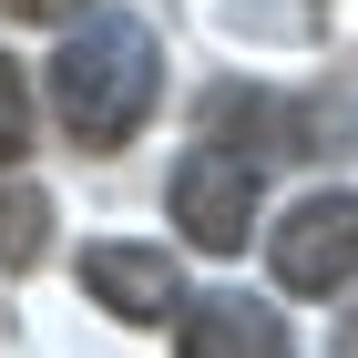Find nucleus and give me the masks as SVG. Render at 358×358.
<instances>
[{"label": "nucleus", "mask_w": 358, "mask_h": 358, "mask_svg": "<svg viewBox=\"0 0 358 358\" xmlns=\"http://www.w3.org/2000/svg\"><path fill=\"white\" fill-rule=\"evenodd\" d=\"M31 154V83H21V62L0 52V164H21Z\"/></svg>", "instance_id": "obj_7"}, {"label": "nucleus", "mask_w": 358, "mask_h": 358, "mask_svg": "<svg viewBox=\"0 0 358 358\" xmlns=\"http://www.w3.org/2000/svg\"><path fill=\"white\" fill-rule=\"evenodd\" d=\"M83 297L113 307L123 328H164V317H185V276H174L164 246H134V236H103V246H83Z\"/></svg>", "instance_id": "obj_4"}, {"label": "nucleus", "mask_w": 358, "mask_h": 358, "mask_svg": "<svg viewBox=\"0 0 358 358\" xmlns=\"http://www.w3.org/2000/svg\"><path fill=\"white\" fill-rule=\"evenodd\" d=\"M41 246H52V194L0 164V266H31Z\"/></svg>", "instance_id": "obj_6"}, {"label": "nucleus", "mask_w": 358, "mask_h": 358, "mask_svg": "<svg viewBox=\"0 0 358 358\" xmlns=\"http://www.w3.org/2000/svg\"><path fill=\"white\" fill-rule=\"evenodd\" d=\"M154 92H164V52H154V31L134 10H83L72 41L52 52V113H62V134L83 143V154L134 143Z\"/></svg>", "instance_id": "obj_1"}, {"label": "nucleus", "mask_w": 358, "mask_h": 358, "mask_svg": "<svg viewBox=\"0 0 358 358\" xmlns=\"http://www.w3.org/2000/svg\"><path fill=\"white\" fill-rule=\"evenodd\" d=\"M185 358H276L287 328H276L266 297H185V328H174Z\"/></svg>", "instance_id": "obj_5"}, {"label": "nucleus", "mask_w": 358, "mask_h": 358, "mask_svg": "<svg viewBox=\"0 0 358 358\" xmlns=\"http://www.w3.org/2000/svg\"><path fill=\"white\" fill-rule=\"evenodd\" d=\"M266 266H276L287 297H338L358 276V185H328V194H307V205H287Z\"/></svg>", "instance_id": "obj_2"}, {"label": "nucleus", "mask_w": 358, "mask_h": 358, "mask_svg": "<svg viewBox=\"0 0 358 358\" xmlns=\"http://www.w3.org/2000/svg\"><path fill=\"white\" fill-rule=\"evenodd\" d=\"M174 225H185V246L236 256L256 236V154H225V143L185 154L174 164Z\"/></svg>", "instance_id": "obj_3"}, {"label": "nucleus", "mask_w": 358, "mask_h": 358, "mask_svg": "<svg viewBox=\"0 0 358 358\" xmlns=\"http://www.w3.org/2000/svg\"><path fill=\"white\" fill-rule=\"evenodd\" d=\"M0 10H10V21H83L92 0H0Z\"/></svg>", "instance_id": "obj_8"}]
</instances>
